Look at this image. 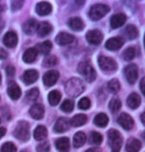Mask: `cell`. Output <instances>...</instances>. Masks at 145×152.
Wrapping results in <instances>:
<instances>
[{"label":"cell","instance_id":"36","mask_svg":"<svg viewBox=\"0 0 145 152\" xmlns=\"http://www.w3.org/2000/svg\"><path fill=\"white\" fill-rule=\"evenodd\" d=\"M57 64V58L56 56H51V54H48L46 57H44V61H43V65L44 67H52V66Z\"/></svg>","mask_w":145,"mask_h":152},{"label":"cell","instance_id":"34","mask_svg":"<svg viewBox=\"0 0 145 152\" xmlns=\"http://www.w3.org/2000/svg\"><path fill=\"white\" fill-rule=\"evenodd\" d=\"M39 95H40V92H39L38 88H33V89L29 90L26 94V102L34 103L39 98Z\"/></svg>","mask_w":145,"mask_h":152},{"label":"cell","instance_id":"18","mask_svg":"<svg viewBox=\"0 0 145 152\" xmlns=\"http://www.w3.org/2000/svg\"><path fill=\"white\" fill-rule=\"evenodd\" d=\"M51 10H52V7L48 2H39L36 6V12L40 16H47L51 13Z\"/></svg>","mask_w":145,"mask_h":152},{"label":"cell","instance_id":"13","mask_svg":"<svg viewBox=\"0 0 145 152\" xmlns=\"http://www.w3.org/2000/svg\"><path fill=\"white\" fill-rule=\"evenodd\" d=\"M3 44L8 48H15L18 44V36L15 32H7L3 37Z\"/></svg>","mask_w":145,"mask_h":152},{"label":"cell","instance_id":"6","mask_svg":"<svg viewBox=\"0 0 145 152\" xmlns=\"http://www.w3.org/2000/svg\"><path fill=\"white\" fill-rule=\"evenodd\" d=\"M98 63L100 68L104 71H114L117 67V62L113 58L105 56H100L98 57Z\"/></svg>","mask_w":145,"mask_h":152},{"label":"cell","instance_id":"45","mask_svg":"<svg viewBox=\"0 0 145 152\" xmlns=\"http://www.w3.org/2000/svg\"><path fill=\"white\" fill-rule=\"evenodd\" d=\"M6 74L9 78H12L13 76L15 75V68L14 66L12 65H8L7 67H6Z\"/></svg>","mask_w":145,"mask_h":152},{"label":"cell","instance_id":"31","mask_svg":"<svg viewBox=\"0 0 145 152\" xmlns=\"http://www.w3.org/2000/svg\"><path fill=\"white\" fill-rule=\"evenodd\" d=\"M47 100L50 106H56V105H58V103L60 102V100H61V94L57 90H52L48 94Z\"/></svg>","mask_w":145,"mask_h":152},{"label":"cell","instance_id":"24","mask_svg":"<svg viewBox=\"0 0 145 152\" xmlns=\"http://www.w3.org/2000/svg\"><path fill=\"white\" fill-rule=\"evenodd\" d=\"M38 51L35 48H28L23 54V60L26 63H33L38 57Z\"/></svg>","mask_w":145,"mask_h":152},{"label":"cell","instance_id":"7","mask_svg":"<svg viewBox=\"0 0 145 152\" xmlns=\"http://www.w3.org/2000/svg\"><path fill=\"white\" fill-rule=\"evenodd\" d=\"M123 72H125V76L129 84H134L136 82L138 78V69L136 65L130 63L125 68Z\"/></svg>","mask_w":145,"mask_h":152},{"label":"cell","instance_id":"3","mask_svg":"<svg viewBox=\"0 0 145 152\" xmlns=\"http://www.w3.org/2000/svg\"><path fill=\"white\" fill-rule=\"evenodd\" d=\"M78 72L87 82H93L96 79V71L88 61H81L78 65Z\"/></svg>","mask_w":145,"mask_h":152},{"label":"cell","instance_id":"29","mask_svg":"<svg viewBox=\"0 0 145 152\" xmlns=\"http://www.w3.org/2000/svg\"><path fill=\"white\" fill-rule=\"evenodd\" d=\"M87 115H84V114H78L76 115H74L73 118L69 121V124H71L72 126L74 127H78V126H81L83 124H85L87 123Z\"/></svg>","mask_w":145,"mask_h":152},{"label":"cell","instance_id":"50","mask_svg":"<svg viewBox=\"0 0 145 152\" xmlns=\"http://www.w3.org/2000/svg\"><path fill=\"white\" fill-rule=\"evenodd\" d=\"M141 121H142V124L145 126V113L141 115Z\"/></svg>","mask_w":145,"mask_h":152},{"label":"cell","instance_id":"16","mask_svg":"<svg viewBox=\"0 0 145 152\" xmlns=\"http://www.w3.org/2000/svg\"><path fill=\"white\" fill-rule=\"evenodd\" d=\"M69 121L67 120L66 118H59L58 120L56 121L55 124H54V127H53V130L57 133H62V132H65L66 130H68L69 129Z\"/></svg>","mask_w":145,"mask_h":152},{"label":"cell","instance_id":"8","mask_svg":"<svg viewBox=\"0 0 145 152\" xmlns=\"http://www.w3.org/2000/svg\"><path fill=\"white\" fill-rule=\"evenodd\" d=\"M117 123L122 129H125V130H129L131 129L132 127L134 126V121L130 115L125 114V113H122L119 115V117L117 118Z\"/></svg>","mask_w":145,"mask_h":152},{"label":"cell","instance_id":"53","mask_svg":"<svg viewBox=\"0 0 145 152\" xmlns=\"http://www.w3.org/2000/svg\"><path fill=\"white\" fill-rule=\"evenodd\" d=\"M144 45H145V35H144Z\"/></svg>","mask_w":145,"mask_h":152},{"label":"cell","instance_id":"12","mask_svg":"<svg viewBox=\"0 0 145 152\" xmlns=\"http://www.w3.org/2000/svg\"><path fill=\"white\" fill-rule=\"evenodd\" d=\"M74 36H72L68 33H64V32H61L59 33L58 35L55 37V42L57 45H70L72 42H74Z\"/></svg>","mask_w":145,"mask_h":152},{"label":"cell","instance_id":"52","mask_svg":"<svg viewBox=\"0 0 145 152\" xmlns=\"http://www.w3.org/2000/svg\"><path fill=\"white\" fill-rule=\"evenodd\" d=\"M0 84H1V73H0Z\"/></svg>","mask_w":145,"mask_h":152},{"label":"cell","instance_id":"30","mask_svg":"<svg viewBox=\"0 0 145 152\" xmlns=\"http://www.w3.org/2000/svg\"><path fill=\"white\" fill-rule=\"evenodd\" d=\"M86 142V134L83 132H78L73 136V145L74 147L79 148L83 146Z\"/></svg>","mask_w":145,"mask_h":152},{"label":"cell","instance_id":"11","mask_svg":"<svg viewBox=\"0 0 145 152\" xmlns=\"http://www.w3.org/2000/svg\"><path fill=\"white\" fill-rule=\"evenodd\" d=\"M7 93L9 97L14 100V101H16L21 97V94H22V91H21L20 87L18 86V84L16 82L14 81H11L10 83L8 84V88H7Z\"/></svg>","mask_w":145,"mask_h":152},{"label":"cell","instance_id":"9","mask_svg":"<svg viewBox=\"0 0 145 152\" xmlns=\"http://www.w3.org/2000/svg\"><path fill=\"white\" fill-rule=\"evenodd\" d=\"M59 78V73L56 70H50L44 73L43 77L44 84L47 87L53 86Z\"/></svg>","mask_w":145,"mask_h":152},{"label":"cell","instance_id":"39","mask_svg":"<svg viewBox=\"0 0 145 152\" xmlns=\"http://www.w3.org/2000/svg\"><path fill=\"white\" fill-rule=\"evenodd\" d=\"M122 56H123V58H125V60H128V61H129V60H131V59H133L134 56H135V48H131V47L128 48L125 51H123Z\"/></svg>","mask_w":145,"mask_h":152},{"label":"cell","instance_id":"38","mask_svg":"<svg viewBox=\"0 0 145 152\" xmlns=\"http://www.w3.org/2000/svg\"><path fill=\"white\" fill-rule=\"evenodd\" d=\"M89 140H90V143H92L94 145H100L103 141V136L101 133H99L97 132H91V134H90Z\"/></svg>","mask_w":145,"mask_h":152},{"label":"cell","instance_id":"47","mask_svg":"<svg viewBox=\"0 0 145 152\" xmlns=\"http://www.w3.org/2000/svg\"><path fill=\"white\" fill-rule=\"evenodd\" d=\"M140 90L143 93V95L145 96V77L141 79L140 81Z\"/></svg>","mask_w":145,"mask_h":152},{"label":"cell","instance_id":"4","mask_svg":"<svg viewBox=\"0 0 145 152\" xmlns=\"http://www.w3.org/2000/svg\"><path fill=\"white\" fill-rule=\"evenodd\" d=\"M108 137L111 152H119L122 145V138L120 133L116 129H111L108 132Z\"/></svg>","mask_w":145,"mask_h":152},{"label":"cell","instance_id":"46","mask_svg":"<svg viewBox=\"0 0 145 152\" xmlns=\"http://www.w3.org/2000/svg\"><path fill=\"white\" fill-rule=\"evenodd\" d=\"M7 51H6L4 48H0V59H6L7 58Z\"/></svg>","mask_w":145,"mask_h":152},{"label":"cell","instance_id":"37","mask_svg":"<svg viewBox=\"0 0 145 152\" xmlns=\"http://www.w3.org/2000/svg\"><path fill=\"white\" fill-rule=\"evenodd\" d=\"M120 107H122V103H120L119 99L117 98V97H114L110 101V104H109V108H110V110L113 113H117V111H119Z\"/></svg>","mask_w":145,"mask_h":152},{"label":"cell","instance_id":"14","mask_svg":"<svg viewBox=\"0 0 145 152\" xmlns=\"http://www.w3.org/2000/svg\"><path fill=\"white\" fill-rule=\"evenodd\" d=\"M39 78V72L36 69H28L23 74V81L26 85L35 83Z\"/></svg>","mask_w":145,"mask_h":152},{"label":"cell","instance_id":"21","mask_svg":"<svg viewBox=\"0 0 145 152\" xmlns=\"http://www.w3.org/2000/svg\"><path fill=\"white\" fill-rule=\"evenodd\" d=\"M51 31H52V26L48 22H42L38 25L37 34L39 37H41V38L46 37V36L50 34Z\"/></svg>","mask_w":145,"mask_h":152},{"label":"cell","instance_id":"40","mask_svg":"<svg viewBox=\"0 0 145 152\" xmlns=\"http://www.w3.org/2000/svg\"><path fill=\"white\" fill-rule=\"evenodd\" d=\"M108 87L113 93H117V91L120 89V84H119V82L117 79H113V80H111L110 82H109Z\"/></svg>","mask_w":145,"mask_h":152},{"label":"cell","instance_id":"32","mask_svg":"<svg viewBox=\"0 0 145 152\" xmlns=\"http://www.w3.org/2000/svg\"><path fill=\"white\" fill-rule=\"evenodd\" d=\"M109 123V118L108 115L104 113H100L95 117L94 118V124L99 127H105L107 126Z\"/></svg>","mask_w":145,"mask_h":152},{"label":"cell","instance_id":"22","mask_svg":"<svg viewBox=\"0 0 145 152\" xmlns=\"http://www.w3.org/2000/svg\"><path fill=\"white\" fill-rule=\"evenodd\" d=\"M55 147L59 152H69L70 142L67 137H60L55 140Z\"/></svg>","mask_w":145,"mask_h":152},{"label":"cell","instance_id":"23","mask_svg":"<svg viewBox=\"0 0 145 152\" xmlns=\"http://www.w3.org/2000/svg\"><path fill=\"white\" fill-rule=\"evenodd\" d=\"M51 48H52V44L50 41H44L43 42H40V44L37 45V47L35 48L37 50L38 53H41L42 56H48V53H50Z\"/></svg>","mask_w":145,"mask_h":152},{"label":"cell","instance_id":"20","mask_svg":"<svg viewBox=\"0 0 145 152\" xmlns=\"http://www.w3.org/2000/svg\"><path fill=\"white\" fill-rule=\"evenodd\" d=\"M123 39L122 38H111L106 42V48L110 50H117L122 47Z\"/></svg>","mask_w":145,"mask_h":152},{"label":"cell","instance_id":"42","mask_svg":"<svg viewBox=\"0 0 145 152\" xmlns=\"http://www.w3.org/2000/svg\"><path fill=\"white\" fill-rule=\"evenodd\" d=\"M90 106H91V101L88 98H86V97L82 98L79 101V103H78V107L81 110H87V109L90 108Z\"/></svg>","mask_w":145,"mask_h":152},{"label":"cell","instance_id":"48","mask_svg":"<svg viewBox=\"0 0 145 152\" xmlns=\"http://www.w3.org/2000/svg\"><path fill=\"white\" fill-rule=\"evenodd\" d=\"M5 133H6V129H4V127L0 126V139H1L3 136L5 135Z\"/></svg>","mask_w":145,"mask_h":152},{"label":"cell","instance_id":"26","mask_svg":"<svg viewBox=\"0 0 145 152\" xmlns=\"http://www.w3.org/2000/svg\"><path fill=\"white\" fill-rule=\"evenodd\" d=\"M141 148L140 141L136 138H129L125 145V150L128 152H138Z\"/></svg>","mask_w":145,"mask_h":152},{"label":"cell","instance_id":"41","mask_svg":"<svg viewBox=\"0 0 145 152\" xmlns=\"http://www.w3.org/2000/svg\"><path fill=\"white\" fill-rule=\"evenodd\" d=\"M1 152H17V147L12 142H5L1 146Z\"/></svg>","mask_w":145,"mask_h":152},{"label":"cell","instance_id":"2","mask_svg":"<svg viewBox=\"0 0 145 152\" xmlns=\"http://www.w3.org/2000/svg\"><path fill=\"white\" fill-rule=\"evenodd\" d=\"M14 136L21 141H27L30 138V124L26 121H20L14 129Z\"/></svg>","mask_w":145,"mask_h":152},{"label":"cell","instance_id":"35","mask_svg":"<svg viewBox=\"0 0 145 152\" xmlns=\"http://www.w3.org/2000/svg\"><path fill=\"white\" fill-rule=\"evenodd\" d=\"M61 111L65 112V113H71L74 109V102L70 99H66L63 101V103L60 106Z\"/></svg>","mask_w":145,"mask_h":152},{"label":"cell","instance_id":"25","mask_svg":"<svg viewBox=\"0 0 145 152\" xmlns=\"http://www.w3.org/2000/svg\"><path fill=\"white\" fill-rule=\"evenodd\" d=\"M68 26L73 31H81L84 29V22L79 17H72L68 20Z\"/></svg>","mask_w":145,"mask_h":152},{"label":"cell","instance_id":"15","mask_svg":"<svg viewBox=\"0 0 145 152\" xmlns=\"http://www.w3.org/2000/svg\"><path fill=\"white\" fill-rule=\"evenodd\" d=\"M30 115L35 120H42L44 115V108L42 104H34L30 108Z\"/></svg>","mask_w":145,"mask_h":152},{"label":"cell","instance_id":"27","mask_svg":"<svg viewBox=\"0 0 145 152\" xmlns=\"http://www.w3.org/2000/svg\"><path fill=\"white\" fill-rule=\"evenodd\" d=\"M47 136V129L44 126H38L34 130V138L38 141H43Z\"/></svg>","mask_w":145,"mask_h":152},{"label":"cell","instance_id":"44","mask_svg":"<svg viewBox=\"0 0 145 152\" xmlns=\"http://www.w3.org/2000/svg\"><path fill=\"white\" fill-rule=\"evenodd\" d=\"M24 4L23 0H14V1L11 2V9L12 11H17L19 9L22 8V6Z\"/></svg>","mask_w":145,"mask_h":152},{"label":"cell","instance_id":"55","mask_svg":"<svg viewBox=\"0 0 145 152\" xmlns=\"http://www.w3.org/2000/svg\"><path fill=\"white\" fill-rule=\"evenodd\" d=\"M22 152H27V151H22Z\"/></svg>","mask_w":145,"mask_h":152},{"label":"cell","instance_id":"1","mask_svg":"<svg viewBox=\"0 0 145 152\" xmlns=\"http://www.w3.org/2000/svg\"><path fill=\"white\" fill-rule=\"evenodd\" d=\"M65 92L70 97H78L85 90L83 82L79 78H71L65 83Z\"/></svg>","mask_w":145,"mask_h":152},{"label":"cell","instance_id":"49","mask_svg":"<svg viewBox=\"0 0 145 152\" xmlns=\"http://www.w3.org/2000/svg\"><path fill=\"white\" fill-rule=\"evenodd\" d=\"M85 152H101V150L99 148H90V149L86 150Z\"/></svg>","mask_w":145,"mask_h":152},{"label":"cell","instance_id":"10","mask_svg":"<svg viewBox=\"0 0 145 152\" xmlns=\"http://www.w3.org/2000/svg\"><path fill=\"white\" fill-rule=\"evenodd\" d=\"M86 39L91 45H99L103 41V34L98 30H92L86 34Z\"/></svg>","mask_w":145,"mask_h":152},{"label":"cell","instance_id":"51","mask_svg":"<svg viewBox=\"0 0 145 152\" xmlns=\"http://www.w3.org/2000/svg\"><path fill=\"white\" fill-rule=\"evenodd\" d=\"M142 137H143V139H144V140H145V130H144V132H143V133H142Z\"/></svg>","mask_w":145,"mask_h":152},{"label":"cell","instance_id":"43","mask_svg":"<svg viewBox=\"0 0 145 152\" xmlns=\"http://www.w3.org/2000/svg\"><path fill=\"white\" fill-rule=\"evenodd\" d=\"M50 146L47 141H43L37 146V152H50Z\"/></svg>","mask_w":145,"mask_h":152},{"label":"cell","instance_id":"19","mask_svg":"<svg viewBox=\"0 0 145 152\" xmlns=\"http://www.w3.org/2000/svg\"><path fill=\"white\" fill-rule=\"evenodd\" d=\"M125 22H126V16L125 14L122 13L116 14L111 18V27L113 29L120 28Z\"/></svg>","mask_w":145,"mask_h":152},{"label":"cell","instance_id":"54","mask_svg":"<svg viewBox=\"0 0 145 152\" xmlns=\"http://www.w3.org/2000/svg\"><path fill=\"white\" fill-rule=\"evenodd\" d=\"M0 124H1V118H0Z\"/></svg>","mask_w":145,"mask_h":152},{"label":"cell","instance_id":"28","mask_svg":"<svg viewBox=\"0 0 145 152\" xmlns=\"http://www.w3.org/2000/svg\"><path fill=\"white\" fill-rule=\"evenodd\" d=\"M126 103H128V106L130 109H137L140 106L141 103V99L138 94L136 93H131L130 95L128 97V100H126Z\"/></svg>","mask_w":145,"mask_h":152},{"label":"cell","instance_id":"17","mask_svg":"<svg viewBox=\"0 0 145 152\" xmlns=\"http://www.w3.org/2000/svg\"><path fill=\"white\" fill-rule=\"evenodd\" d=\"M38 25L39 24L37 22V20L32 18V19H29L23 24V31L27 35H33L34 33L37 32Z\"/></svg>","mask_w":145,"mask_h":152},{"label":"cell","instance_id":"5","mask_svg":"<svg viewBox=\"0 0 145 152\" xmlns=\"http://www.w3.org/2000/svg\"><path fill=\"white\" fill-rule=\"evenodd\" d=\"M110 12V7L106 4H95L90 8L89 17L92 20L97 21L103 18L106 14Z\"/></svg>","mask_w":145,"mask_h":152},{"label":"cell","instance_id":"33","mask_svg":"<svg viewBox=\"0 0 145 152\" xmlns=\"http://www.w3.org/2000/svg\"><path fill=\"white\" fill-rule=\"evenodd\" d=\"M137 35H138V31H137L136 27L133 25H128L125 29V36L126 39H133L137 37Z\"/></svg>","mask_w":145,"mask_h":152}]
</instances>
